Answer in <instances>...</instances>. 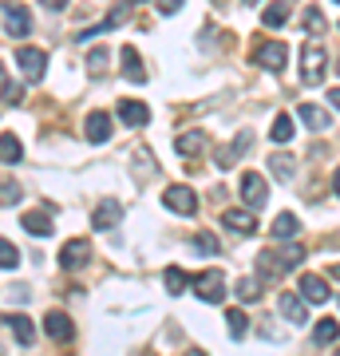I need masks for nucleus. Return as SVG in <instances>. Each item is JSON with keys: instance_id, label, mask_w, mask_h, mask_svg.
I'll use <instances>...</instances> for the list:
<instances>
[{"instance_id": "obj_1", "label": "nucleus", "mask_w": 340, "mask_h": 356, "mask_svg": "<svg viewBox=\"0 0 340 356\" xmlns=\"http://www.w3.org/2000/svg\"><path fill=\"white\" fill-rule=\"evenodd\" d=\"M194 293H198L206 305H222V297H226V273L222 269H206V273H194Z\"/></svg>"}, {"instance_id": "obj_2", "label": "nucleus", "mask_w": 340, "mask_h": 356, "mask_svg": "<svg viewBox=\"0 0 340 356\" xmlns=\"http://www.w3.org/2000/svg\"><path fill=\"white\" fill-rule=\"evenodd\" d=\"M325 64H328V56L316 48V44H309V48L301 51V83H305V88L325 83Z\"/></svg>"}, {"instance_id": "obj_3", "label": "nucleus", "mask_w": 340, "mask_h": 356, "mask_svg": "<svg viewBox=\"0 0 340 356\" xmlns=\"http://www.w3.org/2000/svg\"><path fill=\"white\" fill-rule=\"evenodd\" d=\"M241 198H245V206H253V210H265V202H269V186H265V178L257 175V170H245L238 182Z\"/></svg>"}, {"instance_id": "obj_4", "label": "nucleus", "mask_w": 340, "mask_h": 356, "mask_svg": "<svg viewBox=\"0 0 340 356\" xmlns=\"http://www.w3.org/2000/svg\"><path fill=\"white\" fill-rule=\"evenodd\" d=\"M163 206L166 210H175V214H182V218H190L194 210H198V194L190 191V186H166Z\"/></svg>"}, {"instance_id": "obj_5", "label": "nucleus", "mask_w": 340, "mask_h": 356, "mask_svg": "<svg viewBox=\"0 0 340 356\" xmlns=\"http://www.w3.org/2000/svg\"><path fill=\"white\" fill-rule=\"evenodd\" d=\"M88 257H91V242L88 238H72V242L60 250V266L63 269H79V266H88Z\"/></svg>"}, {"instance_id": "obj_6", "label": "nucleus", "mask_w": 340, "mask_h": 356, "mask_svg": "<svg viewBox=\"0 0 340 356\" xmlns=\"http://www.w3.org/2000/svg\"><path fill=\"white\" fill-rule=\"evenodd\" d=\"M277 305H281V317L289 321V325H297V329H301L305 321H309V309H305V301L297 297V293H281Z\"/></svg>"}, {"instance_id": "obj_7", "label": "nucleus", "mask_w": 340, "mask_h": 356, "mask_svg": "<svg viewBox=\"0 0 340 356\" xmlns=\"http://www.w3.org/2000/svg\"><path fill=\"white\" fill-rule=\"evenodd\" d=\"M44 332H48L51 341L67 344L76 337V325H72V317H63V313H48V317H44Z\"/></svg>"}, {"instance_id": "obj_8", "label": "nucleus", "mask_w": 340, "mask_h": 356, "mask_svg": "<svg viewBox=\"0 0 340 356\" xmlns=\"http://www.w3.org/2000/svg\"><path fill=\"white\" fill-rule=\"evenodd\" d=\"M257 60H261V67H269L273 76H281V72H285V64H289V48L273 40V44H265V48H261V56H257Z\"/></svg>"}, {"instance_id": "obj_9", "label": "nucleus", "mask_w": 340, "mask_h": 356, "mask_svg": "<svg viewBox=\"0 0 340 356\" xmlns=\"http://www.w3.org/2000/svg\"><path fill=\"white\" fill-rule=\"evenodd\" d=\"M115 111H119V119H123L127 127H147V123H151V111H147V103L123 99L119 107H115Z\"/></svg>"}, {"instance_id": "obj_10", "label": "nucleus", "mask_w": 340, "mask_h": 356, "mask_svg": "<svg viewBox=\"0 0 340 356\" xmlns=\"http://www.w3.org/2000/svg\"><path fill=\"white\" fill-rule=\"evenodd\" d=\"M16 60H20V67H24L28 79H40L44 76V67H48V56H44L40 48H20L16 51Z\"/></svg>"}, {"instance_id": "obj_11", "label": "nucleus", "mask_w": 340, "mask_h": 356, "mask_svg": "<svg viewBox=\"0 0 340 356\" xmlns=\"http://www.w3.org/2000/svg\"><path fill=\"white\" fill-rule=\"evenodd\" d=\"M4 32L16 36V40H24L28 32H32V13H28V8H8V13H4Z\"/></svg>"}, {"instance_id": "obj_12", "label": "nucleus", "mask_w": 340, "mask_h": 356, "mask_svg": "<svg viewBox=\"0 0 340 356\" xmlns=\"http://www.w3.org/2000/svg\"><path fill=\"white\" fill-rule=\"evenodd\" d=\"M119 218H123V206L119 202H99L95 206V214H91V226L95 229H115L119 226Z\"/></svg>"}, {"instance_id": "obj_13", "label": "nucleus", "mask_w": 340, "mask_h": 356, "mask_svg": "<svg viewBox=\"0 0 340 356\" xmlns=\"http://www.w3.org/2000/svg\"><path fill=\"white\" fill-rule=\"evenodd\" d=\"M301 297L305 301H313V305H325L328 301V281H321L316 273H305L301 277Z\"/></svg>"}, {"instance_id": "obj_14", "label": "nucleus", "mask_w": 340, "mask_h": 356, "mask_svg": "<svg viewBox=\"0 0 340 356\" xmlns=\"http://www.w3.org/2000/svg\"><path fill=\"white\" fill-rule=\"evenodd\" d=\"M119 56H123V76L131 79V83H143V79H147V67H143L139 51L127 44V48H119Z\"/></svg>"}, {"instance_id": "obj_15", "label": "nucleus", "mask_w": 340, "mask_h": 356, "mask_svg": "<svg viewBox=\"0 0 340 356\" xmlns=\"http://www.w3.org/2000/svg\"><path fill=\"white\" fill-rule=\"evenodd\" d=\"M8 329H13L16 344H24V348H28L32 341H36V325H32V321H28L24 313H16V317L8 313Z\"/></svg>"}, {"instance_id": "obj_16", "label": "nucleus", "mask_w": 340, "mask_h": 356, "mask_svg": "<svg viewBox=\"0 0 340 356\" xmlns=\"http://www.w3.org/2000/svg\"><path fill=\"white\" fill-rule=\"evenodd\" d=\"M222 222H226L234 234H253V229H257V218H253L250 210H226V214H222Z\"/></svg>"}, {"instance_id": "obj_17", "label": "nucleus", "mask_w": 340, "mask_h": 356, "mask_svg": "<svg viewBox=\"0 0 340 356\" xmlns=\"http://www.w3.org/2000/svg\"><path fill=\"white\" fill-rule=\"evenodd\" d=\"M297 115H301V123H305L309 131H325V127H328L325 107H316V103H301V107H297Z\"/></svg>"}, {"instance_id": "obj_18", "label": "nucleus", "mask_w": 340, "mask_h": 356, "mask_svg": "<svg viewBox=\"0 0 340 356\" xmlns=\"http://www.w3.org/2000/svg\"><path fill=\"white\" fill-rule=\"evenodd\" d=\"M250 143H253V131H241L238 135V143H229V151H222L218 154V166H234L241 159V154L250 151Z\"/></svg>"}, {"instance_id": "obj_19", "label": "nucleus", "mask_w": 340, "mask_h": 356, "mask_svg": "<svg viewBox=\"0 0 340 356\" xmlns=\"http://www.w3.org/2000/svg\"><path fill=\"white\" fill-rule=\"evenodd\" d=\"M88 139L91 143H107V139H111V119H107L103 111H91L88 115Z\"/></svg>"}, {"instance_id": "obj_20", "label": "nucleus", "mask_w": 340, "mask_h": 356, "mask_svg": "<svg viewBox=\"0 0 340 356\" xmlns=\"http://www.w3.org/2000/svg\"><path fill=\"white\" fill-rule=\"evenodd\" d=\"M277 242H289V238H297V214H277L273 218V229H269Z\"/></svg>"}, {"instance_id": "obj_21", "label": "nucleus", "mask_w": 340, "mask_h": 356, "mask_svg": "<svg viewBox=\"0 0 340 356\" xmlns=\"http://www.w3.org/2000/svg\"><path fill=\"white\" fill-rule=\"evenodd\" d=\"M202 147H206V135H202V131H182V135H178V154H182V159L198 154Z\"/></svg>"}, {"instance_id": "obj_22", "label": "nucleus", "mask_w": 340, "mask_h": 356, "mask_svg": "<svg viewBox=\"0 0 340 356\" xmlns=\"http://www.w3.org/2000/svg\"><path fill=\"white\" fill-rule=\"evenodd\" d=\"M24 159V147L16 135H0V163H20Z\"/></svg>"}, {"instance_id": "obj_23", "label": "nucleus", "mask_w": 340, "mask_h": 356, "mask_svg": "<svg viewBox=\"0 0 340 356\" xmlns=\"http://www.w3.org/2000/svg\"><path fill=\"white\" fill-rule=\"evenodd\" d=\"M261 20H265V28H281L285 20H289V4H285V0H273V4L261 13Z\"/></svg>"}, {"instance_id": "obj_24", "label": "nucleus", "mask_w": 340, "mask_h": 356, "mask_svg": "<svg viewBox=\"0 0 340 356\" xmlns=\"http://www.w3.org/2000/svg\"><path fill=\"white\" fill-rule=\"evenodd\" d=\"M340 337V325L332 317H325V321H316V329H313V344H332Z\"/></svg>"}, {"instance_id": "obj_25", "label": "nucleus", "mask_w": 340, "mask_h": 356, "mask_svg": "<svg viewBox=\"0 0 340 356\" xmlns=\"http://www.w3.org/2000/svg\"><path fill=\"white\" fill-rule=\"evenodd\" d=\"M20 222H24V229H28V234H36V238H48L51 229H56L48 214H24Z\"/></svg>"}, {"instance_id": "obj_26", "label": "nucleus", "mask_w": 340, "mask_h": 356, "mask_svg": "<svg viewBox=\"0 0 340 356\" xmlns=\"http://www.w3.org/2000/svg\"><path fill=\"white\" fill-rule=\"evenodd\" d=\"M281 269H285V273H289V269L293 266H301V261H305V245H297V242H285V245H281Z\"/></svg>"}, {"instance_id": "obj_27", "label": "nucleus", "mask_w": 340, "mask_h": 356, "mask_svg": "<svg viewBox=\"0 0 340 356\" xmlns=\"http://www.w3.org/2000/svg\"><path fill=\"white\" fill-rule=\"evenodd\" d=\"M163 285H166V293H170V297H178V293H182V289H186V285H190L186 269L170 266V269H166V277H163Z\"/></svg>"}, {"instance_id": "obj_28", "label": "nucleus", "mask_w": 340, "mask_h": 356, "mask_svg": "<svg viewBox=\"0 0 340 356\" xmlns=\"http://www.w3.org/2000/svg\"><path fill=\"white\" fill-rule=\"evenodd\" d=\"M269 170H273L277 178H293L297 159H293V154H269Z\"/></svg>"}, {"instance_id": "obj_29", "label": "nucleus", "mask_w": 340, "mask_h": 356, "mask_svg": "<svg viewBox=\"0 0 340 356\" xmlns=\"http://www.w3.org/2000/svg\"><path fill=\"white\" fill-rule=\"evenodd\" d=\"M269 139H273V143H289L293 139V119H289V115H277V119H273Z\"/></svg>"}, {"instance_id": "obj_30", "label": "nucleus", "mask_w": 340, "mask_h": 356, "mask_svg": "<svg viewBox=\"0 0 340 356\" xmlns=\"http://www.w3.org/2000/svg\"><path fill=\"white\" fill-rule=\"evenodd\" d=\"M238 297L245 301V305H253V301L261 297V281H257V277H241L238 281Z\"/></svg>"}, {"instance_id": "obj_31", "label": "nucleus", "mask_w": 340, "mask_h": 356, "mask_svg": "<svg viewBox=\"0 0 340 356\" xmlns=\"http://www.w3.org/2000/svg\"><path fill=\"white\" fill-rule=\"evenodd\" d=\"M226 325L234 337H245V329H250V317L241 313V309H226Z\"/></svg>"}, {"instance_id": "obj_32", "label": "nucleus", "mask_w": 340, "mask_h": 356, "mask_svg": "<svg viewBox=\"0 0 340 356\" xmlns=\"http://www.w3.org/2000/svg\"><path fill=\"white\" fill-rule=\"evenodd\" d=\"M301 24H305V32H313V36H316V32H325V16H321V8H316V4H309V8H305Z\"/></svg>"}, {"instance_id": "obj_33", "label": "nucleus", "mask_w": 340, "mask_h": 356, "mask_svg": "<svg viewBox=\"0 0 340 356\" xmlns=\"http://www.w3.org/2000/svg\"><path fill=\"white\" fill-rule=\"evenodd\" d=\"M194 250L206 254V257H214V254H222V242H218L214 234H198V238H194Z\"/></svg>"}, {"instance_id": "obj_34", "label": "nucleus", "mask_w": 340, "mask_h": 356, "mask_svg": "<svg viewBox=\"0 0 340 356\" xmlns=\"http://www.w3.org/2000/svg\"><path fill=\"white\" fill-rule=\"evenodd\" d=\"M16 266H20V250H16L13 242H0V269H8V273H13Z\"/></svg>"}, {"instance_id": "obj_35", "label": "nucleus", "mask_w": 340, "mask_h": 356, "mask_svg": "<svg viewBox=\"0 0 340 356\" xmlns=\"http://www.w3.org/2000/svg\"><path fill=\"white\" fill-rule=\"evenodd\" d=\"M88 72L91 76H103V72H107V48H91L88 51Z\"/></svg>"}, {"instance_id": "obj_36", "label": "nucleus", "mask_w": 340, "mask_h": 356, "mask_svg": "<svg viewBox=\"0 0 340 356\" xmlns=\"http://www.w3.org/2000/svg\"><path fill=\"white\" fill-rule=\"evenodd\" d=\"M127 20H131V0H127V4H115L111 16H107V28H119V24H127Z\"/></svg>"}, {"instance_id": "obj_37", "label": "nucleus", "mask_w": 340, "mask_h": 356, "mask_svg": "<svg viewBox=\"0 0 340 356\" xmlns=\"http://www.w3.org/2000/svg\"><path fill=\"white\" fill-rule=\"evenodd\" d=\"M20 194H24V191H20L16 182H4V186H0V202L13 206V202H20Z\"/></svg>"}, {"instance_id": "obj_38", "label": "nucleus", "mask_w": 340, "mask_h": 356, "mask_svg": "<svg viewBox=\"0 0 340 356\" xmlns=\"http://www.w3.org/2000/svg\"><path fill=\"white\" fill-rule=\"evenodd\" d=\"M0 95H4V103H20V99H24V88H20V83H4Z\"/></svg>"}, {"instance_id": "obj_39", "label": "nucleus", "mask_w": 340, "mask_h": 356, "mask_svg": "<svg viewBox=\"0 0 340 356\" xmlns=\"http://www.w3.org/2000/svg\"><path fill=\"white\" fill-rule=\"evenodd\" d=\"M178 8H182V0H159V13L163 16H175Z\"/></svg>"}, {"instance_id": "obj_40", "label": "nucleus", "mask_w": 340, "mask_h": 356, "mask_svg": "<svg viewBox=\"0 0 340 356\" xmlns=\"http://www.w3.org/2000/svg\"><path fill=\"white\" fill-rule=\"evenodd\" d=\"M44 8H51V13H60V8H67V0H40Z\"/></svg>"}, {"instance_id": "obj_41", "label": "nucleus", "mask_w": 340, "mask_h": 356, "mask_svg": "<svg viewBox=\"0 0 340 356\" xmlns=\"http://www.w3.org/2000/svg\"><path fill=\"white\" fill-rule=\"evenodd\" d=\"M328 103H332V107H340V91H328Z\"/></svg>"}, {"instance_id": "obj_42", "label": "nucleus", "mask_w": 340, "mask_h": 356, "mask_svg": "<svg viewBox=\"0 0 340 356\" xmlns=\"http://www.w3.org/2000/svg\"><path fill=\"white\" fill-rule=\"evenodd\" d=\"M332 191H337V198H340V170L332 175Z\"/></svg>"}, {"instance_id": "obj_43", "label": "nucleus", "mask_w": 340, "mask_h": 356, "mask_svg": "<svg viewBox=\"0 0 340 356\" xmlns=\"http://www.w3.org/2000/svg\"><path fill=\"white\" fill-rule=\"evenodd\" d=\"M186 356H206V353H202V348H190V353Z\"/></svg>"}, {"instance_id": "obj_44", "label": "nucleus", "mask_w": 340, "mask_h": 356, "mask_svg": "<svg viewBox=\"0 0 340 356\" xmlns=\"http://www.w3.org/2000/svg\"><path fill=\"white\" fill-rule=\"evenodd\" d=\"M328 273H332V277H337V281H340V266H337V269H328Z\"/></svg>"}, {"instance_id": "obj_45", "label": "nucleus", "mask_w": 340, "mask_h": 356, "mask_svg": "<svg viewBox=\"0 0 340 356\" xmlns=\"http://www.w3.org/2000/svg\"><path fill=\"white\" fill-rule=\"evenodd\" d=\"M131 4H147V0H131Z\"/></svg>"}, {"instance_id": "obj_46", "label": "nucleus", "mask_w": 340, "mask_h": 356, "mask_svg": "<svg viewBox=\"0 0 340 356\" xmlns=\"http://www.w3.org/2000/svg\"><path fill=\"white\" fill-rule=\"evenodd\" d=\"M0 79H4V64H0Z\"/></svg>"}, {"instance_id": "obj_47", "label": "nucleus", "mask_w": 340, "mask_h": 356, "mask_svg": "<svg viewBox=\"0 0 340 356\" xmlns=\"http://www.w3.org/2000/svg\"><path fill=\"white\" fill-rule=\"evenodd\" d=\"M245 4H257V0H245Z\"/></svg>"}, {"instance_id": "obj_48", "label": "nucleus", "mask_w": 340, "mask_h": 356, "mask_svg": "<svg viewBox=\"0 0 340 356\" xmlns=\"http://www.w3.org/2000/svg\"><path fill=\"white\" fill-rule=\"evenodd\" d=\"M337 72H340V60H337Z\"/></svg>"}, {"instance_id": "obj_49", "label": "nucleus", "mask_w": 340, "mask_h": 356, "mask_svg": "<svg viewBox=\"0 0 340 356\" xmlns=\"http://www.w3.org/2000/svg\"><path fill=\"white\" fill-rule=\"evenodd\" d=\"M337 356H340V348H337Z\"/></svg>"}, {"instance_id": "obj_50", "label": "nucleus", "mask_w": 340, "mask_h": 356, "mask_svg": "<svg viewBox=\"0 0 340 356\" xmlns=\"http://www.w3.org/2000/svg\"><path fill=\"white\" fill-rule=\"evenodd\" d=\"M337 4H340V0H337Z\"/></svg>"}]
</instances>
